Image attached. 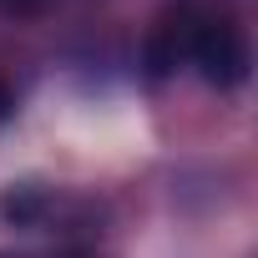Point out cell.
I'll return each instance as SVG.
<instances>
[{"label": "cell", "instance_id": "6da1fadb", "mask_svg": "<svg viewBox=\"0 0 258 258\" xmlns=\"http://www.w3.org/2000/svg\"><path fill=\"white\" fill-rule=\"evenodd\" d=\"M187 66L218 86V91H233L248 81V36L233 16H203L192 21V41H187Z\"/></svg>", "mask_w": 258, "mask_h": 258}, {"label": "cell", "instance_id": "7a4b0ae2", "mask_svg": "<svg viewBox=\"0 0 258 258\" xmlns=\"http://www.w3.org/2000/svg\"><path fill=\"white\" fill-rule=\"evenodd\" d=\"M192 21H198V11H192V6H177V11L157 16V26H152V31H147V41H142V71H147V81H167L177 66H187Z\"/></svg>", "mask_w": 258, "mask_h": 258}, {"label": "cell", "instance_id": "277c9868", "mask_svg": "<svg viewBox=\"0 0 258 258\" xmlns=\"http://www.w3.org/2000/svg\"><path fill=\"white\" fill-rule=\"evenodd\" d=\"M11 116H16V91H11L6 81H0V126H6Z\"/></svg>", "mask_w": 258, "mask_h": 258}, {"label": "cell", "instance_id": "3957f363", "mask_svg": "<svg viewBox=\"0 0 258 258\" xmlns=\"http://www.w3.org/2000/svg\"><path fill=\"white\" fill-rule=\"evenodd\" d=\"M46 208H51V192H46V187H36V182H11L6 192H0V218L16 223V228L41 223V213H46Z\"/></svg>", "mask_w": 258, "mask_h": 258}]
</instances>
